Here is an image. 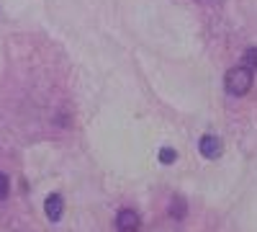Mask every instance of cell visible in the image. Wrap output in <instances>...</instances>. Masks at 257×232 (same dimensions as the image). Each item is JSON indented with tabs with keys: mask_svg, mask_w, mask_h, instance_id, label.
Segmentation results:
<instances>
[{
	"mask_svg": "<svg viewBox=\"0 0 257 232\" xmlns=\"http://www.w3.org/2000/svg\"><path fill=\"white\" fill-rule=\"evenodd\" d=\"M242 65L249 67V70H257V47H249L242 57Z\"/></svg>",
	"mask_w": 257,
	"mask_h": 232,
	"instance_id": "8992f818",
	"label": "cell"
},
{
	"mask_svg": "<svg viewBox=\"0 0 257 232\" xmlns=\"http://www.w3.org/2000/svg\"><path fill=\"white\" fill-rule=\"evenodd\" d=\"M175 160H178V152L173 150V147H162V150H160V163L170 165V163H175Z\"/></svg>",
	"mask_w": 257,
	"mask_h": 232,
	"instance_id": "52a82bcc",
	"label": "cell"
},
{
	"mask_svg": "<svg viewBox=\"0 0 257 232\" xmlns=\"http://www.w3.org/2000/svg\"><path fill=\"white\" fill-rule=\"evenodd\" d=\"M44 212H47V217H49L52 222L62 219V212H64V201H62V196H59V194H52V196L44 201Z\"/></svg>",
	"mask_w": 257,
	"mask_h": 232,
	"instance_id": "3957f363",
	"label": "cell"
},
{
	"mask_svg": "<svg viewBox=\"0 0 257 232\" xmlns=\"http://www.w3.org/2000/svg\"><path fill=\"white\" fill-rule=\"evenodd\" d=\"M185 212H188L185 199H183V196H175V199H173V204H170V214L178 217V219H183V217H185Z\"/></svg>",
	"mask_w": 257,
	"mask_h": 232,
	"instance_id": "5b68a950",
	"label": "cell"
},
{
	"mask_svg": "<svg viewBox=\"0 0 257 232\" xmlns=\"http://www.w3.org/2000/svg\"><path fill=\"white\" fill-rule=\"evenodd\" d=\"M116 229L118 232H137L139 229V214L134 209H121L116 214Z\"/></svg>",
	"mask_w": 257,
	"mask_h": 232,
	"instance_id": "7a4b0ae2",
	"label": "cell"
},
{
	"mask_svg": "<svg viewBox=\"0 0 257 232\" xmlns=\"http://www.w3.org/2000/svg\"><path fill=\"white\" fill-rule=\"evenodd\" d=\"M252 80H254V75H252V70L249 67H231L229 72H226V78H224V86H226V93H231V96H244L249 88H252Z\"/></svg>",
	"mask_w": 257,
	"mask_h": 232,
	"instance_id": "6da1fadb",
	"label": "cell"
},
{
	"mask_svg": "<svg viewBox=\"0 0 257 232\" xmlns=\"http://www.w3.org/2000/svg\"><path fill=\"white\" fill-rule=\"evenodd\" d=\"M201 152H203V158H208V160H213V158H219L221 155V142L213 137V134H206L203 139H201Z\"/></svg>",
	"mask_w": 257,
	"mask_h": 232,
	"instance_id": "277c9868",
	"label": "cell"
},
{
	"mask_svg": "<svg viewBox=\"0 0 257 232\" xmlns=\"http://www.w3.org/2000/svg\"><path fill=\"white\" fill-rule=\"evenodd\" d=\"M8 191H11V181H8L6 173H0V201L8 196Z\"/></svg>",
	"mask_w": 257,
	"mask_h": 232,
	"instance_id": "ba28073f",
	"label": "cell"
}]
</instances>
